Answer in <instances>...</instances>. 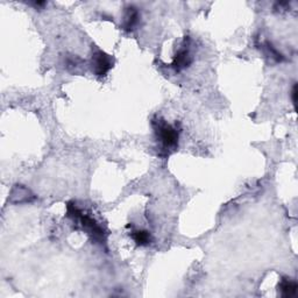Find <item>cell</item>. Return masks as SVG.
I'll list each match as a JSON object with an SVG mask.
<instances>
[{
  "label": "cell",
  "instance_id": "6da1fadb",
  "mask_svg": "<svg viewBox=\"0 0 298 298\" xmlns=\"http://www.w3.org/2000/svg\"><path fill=\"white\" fill-rule=\"evenodd\" d=\"M67 215L74 220H78L87 233L92 238V240L97 241L98 244L104 245L106 242V232L97 221L91 218L90 216L85 215L75 203H69L67 205Z\"/></svg>",
  "mask_w": 298,
  "mask_h": 298
},
{
  "label": "cell",
  "instance_id": "52a82bcc",
  "mask_svg": "<svg viewBox=\"0 0 298 298\" xmlns=\"http://www.w3.org/2000/svg\"><path fill=\"white\" fill-rule=\"evenodd\" d=\"M131 236L136 244L140 246H147L152 242V236L148 231L144 229H133L131 232Z\"/></svg>",
  "mask_w": 298,
  "mask_h": 298
},
{
  "label": "cell",
  "instance_id": "3957f363",
  "mask_svg": "<svg viewBox=\"0 0 298 298\" xmlns=\"http://www.w3.org/2000/svg\"><path fill=\"white\" fill-rule=\"evenodd\" d=\"M92 66L93 72L101 77V76H105L111 70V68L113 67V61L108 54L101 52V50H98L97 53L93 54Z\"/></svg>",
  "mask_w": 298,
  "mask_h": 298
},
{
  "label": "cell",
  "instance_id": "5b68a950",
  "mask_svg": "<svg viewBox=\"0 0 298 298\" xmlns=\"http://www.w3.org/2000/svg\"><path fill=\"white\" fill-rule=\"evenodd\" d=\"M139 18H140V14L138 10H136L135 7L131 6L127 8L125 16H123V23H122V28L125 29V31H132L136 25L139 23Z\"/></svg>",
  "mask_w": 298,
  "mask_h": 298
},
{
  "label": "cell",
  "instance_id": "7a4b0ae2",
  "mask_svg": "<svg viewBox=\"0 0 298 298\" xmlns=\"http://www.w3.org/2000/svg\"><path fill=\"white\" fill-rule=\"evenodd\" d=\"M153 126H154L155 133L157 139L160 140L164 149H175L178 143V136L180 133L175 127L169 125L163 119L157 118L153 120Z\"/></svg>",
  "mask_w": 298,
  "mask_h": 298
},
{
  "label": "cell",
  "instance_id": "8992f818",
  "mask_svg": "<svg viewBox=\"0 0 298 298\" xmlns=\"http://www.w3.org/2000/svg\"><path fill=\"white\" fill-rule=\"evenodd\" d=\"M298 285L292 280L284 279L280 283V291L283 297H293L297 293Z\"/></svg>",
  "mask_w": 298,
  "mask_h": 298
},
{
  "label": "cell",
  "instance_id": "ba28073f",
  "mask_svg": "<svg viewBox=\"0 0 298 298\" xmlns=\"http://www.w3.org/2000/svg\"><path fill=\"white\" fill-rule=\"evenodd\" d=\"M292 101H293V105H296V101H297V85H295L292 89Z\"/></svg>",
  "mask_w": 298,
  "mask_h": 298
},
{
  "label": "cell",
  "instance_id": "277c9868",
  "mask_svg": "<svg viewBox=\"0 0 298 298\" xmlns=\"http://www.w3.org/2000/svg\"><path fill=\"white\" fill-rule=\"evenodd\" d=\"M191 62H193V56H191L190 48L188 45H184L180 50H178L175 57H174L172 67L176 71H180L182 69H184V68L189 67L191 65Z\"/></svg>",
  "mask_w": 298,
  "mask_h": 298
}]
</instances>
